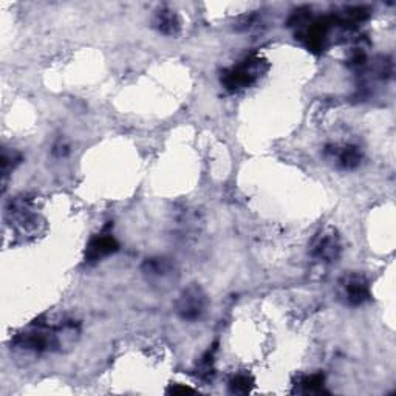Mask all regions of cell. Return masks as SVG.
Returning <instances> with one entry per match:
<instances>
[{"label": "cell", "instance_id": "6da1fadb", "mask_svg": "<svg viewBox=\"0 0 396 396\" xmlns=\"http://www.w3.org/2000/svg\"><path fill=\"white\" fill-rule=\"evenodd\" d=\"M265 61L260 57H248L247 61L232 67L231 70H227L222 78L223 84L231 90L245 89L249 87L251 84H254L259 76L264 73Z\"/></svg>", "mask_w": 396, "mask_h": 396}, {"label": "cell", "instance_id": "7a4b0ae2", "mask_svg": "<svg viewBox=\"0 0 396 396\" xmlns=\"http://www.w3.org/2000/svg\"><path fill=\"white\" fill-rule=\"evenodd\" d=\"M208 307V299L205 291L198 285H191L186 290H183L179 300L175 303L176 313L183 321L196 322L205 315Z\"/></svg>", "mask_w": 396, "mask_h": 396}, {"label": "cell", "instance_id": "3957f363", "mask_svg": "<svg viewBox=\"0 0 396 396\" xmlns=\"http://www.w3.org/2000/svg\"><path fill=\"white\" fill-rule=\"evenodd\" d=\"M339 293L345 303L359 307L370 299V283L364 276L349 274L339 282Z\"/></svg>", "mask_w": 396, "mask_h": 396}, {"label": "cell", "instance_id": "277c9868", "mask_svg": "<svg viewBox=\"0 0 396 396\" xmlns=\"http://www.w3.org/2000/svg\"><path fill=\"white\" fill-rule=\"evenodd\" d=\"M313 256L319 260H324V262H333L339 257L341 252V245L338 235H334V232H324L319 235V237L313 243Z\"/></svg>", "mask_w": 396, "mask_h": 396}, {"label": "cell", "instance_id": "5b68a950", "mask_svg": "<svg viewBox=\"0 0 396 396\" xmlns=\"http://www.w3.org/2000/svg\"><path fill=\"white\" fill-rule=\"evenodd\" d=\"M327 157L330 159H334V163L341 169L350 171L355 169V167L359 166L361 159H362V154L359 147L356 146H342V147H328L327 149Z\"/></svg>", "mask_w": 396, "mask_h": 396}, {"label": "cell", "instance_id": "8992f818", "mask_svg": "<svg viewBox=\"0 0 396 396\" xmlns=\"http://www.w3.org/2000/svg\"><path fill=\"white\" fill-rule=\"evenodd\" d=\"M116 249H118V243L112 235L108 234L98 235L96 239L90 242V245L87 248V260L89 262H98L99 259L113 254Z\"/></svg>", "mask_w": 396, "mask_h": 396}, {"label": "cell", "instance_id": "52a82bcc", "mask_svg": "<svg viewBox=\"0 0 396 396\" xmlns=\"http://www.w3.org/2000/svg\"><path fill=\"white\" fill-rule=\"evenodd\" d=\"M155 27L159 33H163L166 36H176L180 33L181 23L174 11L162 10L158 11L155 18Z\"/></svg>", "mask_w": 396, "mask_h": 396}, {"label": "cell", "instance_id": "ba28073f", "mask_svg": "<svg viewBox=\"0 0 396 396\" xmlns=\"http://www.w3.org/2000/svg\"><path fill=\"white\" fill-rule=\"evenodd\" d=\"M142 271L150 277H164L172 271V266L166 259H147Z\"/></svg>", "mask_w": 396, "mask_h": 396}, {"label": "cell", "instance_id": "9c48e42d", "mask_svg": "<svg viewBox=\"0 0 396 396\" xmlns=\"http://www.w3.org/2000/svg\"><path fill=\"white\" fill-rule=\"evenodd\" d=\"M299 385L302 387L303 392H307V393L322 392L324 390V375L315 373L311 376L302 378V381L299 383Z\"/></svg>", "mask_w": 396, "mask_h": 396}, {"label": "cell", "instance_id": "30bf717a", "mask_svg": "<svg viewBox=\"0 0 396 396\" xmlns=\"http://www.w3.org/2000/svg\"><path fill=\"white\" fill-rule=\"evenodd\" d=\"M252 378L248 375H239L235 376L231 384H230V389L232 393H248L251 390V385H252Z\"/></svg>", "mask_w": 396, "mask_h": 396}]
</instances>
